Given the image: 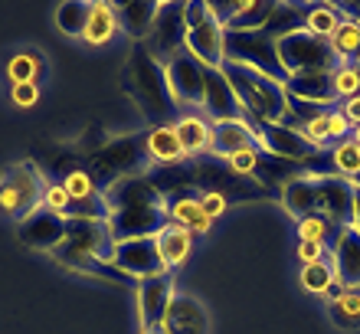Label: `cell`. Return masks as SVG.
<instances>
[{"instance_id": "14", "label": "cell", "mask_w": 360, "mask_h": 334, "mask_svg": "<svg viewBox=\"0 0 360 334\" xmlns=\"http://www.w3.org/2000/svg\"><path fill=\"white\" fill-rule=\"evenodd\" d=\"M259 151L298 167V164L308 161L318 148L304 138L302 128H292V124L275 122V124H259Z\"/></svg>"}, {"instance_id": "8", "label": "cell", "mask_w": 360, "mask_h": 334, "mask_svg": "<svg viewBox=\"0 0 360 334\" xmlns=\"http://www.w3.org/2000/svg\"><path fill=\"white\" fill-rule=\"evenodd\" d=\"M223 63L249 66L256 72H262V76L275 79V82H282V86L288 82V72L282 69V59H278V46L266 33H226Z\"/></svg>"}, {"instance_id": "32", "label": "cell", "mask_w": 360, "mask_h": 334, "mask_svg": "<svg viewBox=\"0 0 360 334\" xmlns=\"http://www.w3.org/2000/svg\"><path fill=\"white\" fill-rule=\"evenodd\" d=\"M272 4L275 0H243V10L223 30L226 33H262L269 23V13H272Z\"/></svg>"}, {"instance_id": "16", "label": "cell", "mask_w": 360, "mask_h": 334, "mask_svg": "<svg viewBox=\"0 0 360 334\" xmlns=\"http://www.w3.org/2000/svg\"><path fill=\"white\" fill-rule=\"evenodd\" d=\"M318 184V217L334 229L354 226V184L344 177H321Z\"/></svg>"}, {"instance_id": "31", "label": "cell", "mask_w": 360, "mask_h": 334, "mask_svg": "<svg viewBox=\"0 0 360 334\" xmlns=\"http://www.w3.org/2000/svg\"><path fill=\"white\" fill-rule=\"evenodd\" d=\"M118 33V17H115V4H92V13H89L86 33H82V43L89 46H108Z\"/></svg>"}, {"instance_id": "5", "label": "cell", "mask_w": 360, "mask_h": 334, "mask_svg": "<svg viewBox=\"0 0 360 334\" xmlns=\"http://www.w3.org/2000/svg\"><path fill=\"white\" fill-rule=\"evenodd\" d=\"M108 249H112V236H108V226L105 223H79L69 220L66 236L49 256L56 259L59 266L72 269V272H86L92 262L98 259H108Z\"/></svg>"}, {"instance_id": "49", "label": "cell", "mask_w": 360, "mask_h": 334, "mask_svg": "<svg viewBox=\"0 0 360 334\" xmlns=\"http://www.w3.org/2000/svg\"><path fill=\"white\" fill-rule=\"evenodd\" d=\"M328 256V246H321V243H302L298 246V259H302V266H308V262H318V259Z\"/></svg>"}, {"instance_id": "26", "label": "cell", "mask_w": 360, "mask_h": 334, "mask_svg": "<svg viewBox=\"0 0 360 334\" xmlns=\"http://www.w3.org/2000/svg\"><path fill=\"white\" fill-rule=\"evenodd\" d=\"M278 200H282V207L292 213L295 220L302 223L318 213V184L308 181V177H292L278 191Z\"/></svg>"}, {"instance_id": "19", "label": "cell", "mask_w": 360, "mask_h": 334, "mask_svg": "<svg viewBox=\"0 0 360 334\" xmlns=\"http://www.w3.org/2000/svg\"><path fill=\"white\" fill-rule=\"evenodd\" d=\"M102 197L108 203V213L122 210V207H161L164 203L161 191L151 184L148 174H131V177L115 181L108 191H102Z\"/></svg>"}, {"instance_id": "35", "label": "cell", "mask_w": 360, "mask_h": 334, "mask_svg": "<svg viewBox=\"0 0 360 334\" xmlns=\"http://www.w3.org/2000/svg\"><path fill=\"white\" fill-rule=\"evenodd\" d=\"M46 69V59L37 49H23V53H13L7 63V76L13 86H23V82H37V76Z\"/></svg>"}, {"instance_id": "11", "label": "cell", "mask_w": 360, "mask_h": 334, "mask_svg": "<svg viewBox=\"0 0 360 334\" xmlns=\"http://www.w3.org/2000/svg\"><path fill=\"white\" fill-rule=\"evenodd\" d=\"M184 39H187V4L184 0H161L151 39L144 46L151 49V56L158 63H167L174 53L184 49Z\"/></svg>"}, {"instance_id": "54", "label": "cell", "mask_w": 360, "mask_h": 334, "mask_svg": "<svg viewBox=\"0 0 360 334\" xmlns=\"http://www.w3.org/2000/svg\"><path fill=\"white\" fill-rule=\"evenodd\" d=\"M351 141H357V144H360V124H357V128H354V131H351Z\"/></svg>"}, {"instance_id": "55", "label": "cell", "mask_w": 360, "mask_h": 334, "mask_svg": "<svg viewBox=\"0 0 360 334\" xmlns=\"http://www.w3.org/2000/svg\"><path fill=\"white\" fill-rule=\"evenodd\" d=\"M351 184H354V187H360V177H354V181H351Z\"/></svg>"}, {"instance_id": "50", "label": "cell", "mask_w": 360, "mask_h": 334, "mask_svg": "<svg viewBox=\"0 0 360 334\" xmlns=\"http://www.w3.org/2000/svg\"><path fill=\"white\" fill-rule=\"evenodd\" d=\"M341 115L347 118V122H351V128H357V124H360V96L347 98V102L341 105Z\"/></svg>"}, {"instance_id": "12", "label": "cell", "mask_w": 360, "mask_h": 334, "mask_svg": "<svg viewBox=\"0 0 360 334\" xmlns=\"http://www.w3.org/2000/svg\"><path fill=\"white\" fill-rule=\"evenodd\" d=\"M115 269H122L124 276L131 278H148V276H164L167 266L161 259V249H158V239H124V243H112L108 249V259Z\"/></svg>"}, {"instance_id": "10", "label": "cell", "mask_w": 360, "mask_h": 334, "mask_svg": "<svg viewBox=\"0 0 360 334\" xmlns=\"http://www.w3.org/2000/svg\"><path fill=\"white\" fill-rule=\"evenodd\" d=\"M203 72L207 66L193 59L187 49L174 53L167 63H164V79H167V92H171L174 105L180 108H200L203 102Z\"/></svg>"}, {"instance_id": "28", "label": "cell", "mask_w": 360, "mask_h": 334, "mask_svg": "<svg viewBox=\"0 0 360 334\" xmlns=\"http://www.w3.org/2000/svg\"><path fill=\"white\" fill-rule=\"evenodd\" d=\"M154 239H158V249H161V259H164V266H167V272L187 266L190 252H193V233L190 229L177 226V223H167Z\"/></svg>"}, {"instance_id": "17", "label": "cell", "mask_w": 360, "mask_h": 334, "mask_svg": "<svg viewBox=\"0 0 360 334\" xmlns=\"http://www.w3.org/2000/svg\"><path fill=\"white\" fill-rule=\"evenodd\" d=\"M200 112L210 124L219 122H239L243 118V108H239L233 89H229L223 69H207L203 72V102H200Z\"/></svg>"}, {"instance_id": "33", "label": "cell", "mask_w": 360, "mask_h": 334, "mask_svg": "<svg viewBox=\"0 0 360 334\" xmlns=\"http://www.w3.org/2000/svg\"><path fill=\"white\" fill-rule=\"evenodd\" d=\"M89 13H92V4H86V0H66V4H59L56 7L53 23H56V30L63 33V37L82 39L86 23H89Z\"/></svg>"}, {"instance_id": "34", "label": "cell", "mask_w": 360, "mask_h": 334, "mask_svg": "<svg viewBox=\"0 0 360 334\" xmlns=\"http://www.w3.org/2000/svg\"><path fill=\"white\" fill-rule=\"evenodd\" d=\"M341 23H344V13L338 4H308V23H304V30L311 37L331 39Z\"/></svg>"}, {"instance_id": "3", "label": "cell", "mask_w": 360, "mask_h": 334, "mask_svg": "<svg viewBox=\"0 0 360 334\" xmlns=\"http://www.w3.org/2000/svg\"><path fill=\"white\" fill-rule=\"evenodd\" d=\"M148 161V148H144V134H124V138H112V141L98 144L89 154V174L95 177L98 191H108L115 181L141 174Z\"/></svg>"}, {"instance_id": "9", "label": "cell", "mask_w": 360, "mask_h": 334, "mask_svg": "<svg viewBox=\"0 0 360 334\" xmlns=\"http://www.w3.org/2000/svg\"><path fill=\"white\" fill-rule=\"evenodd\" d=\"M278 46V59H282V69L288 76H304V72H334L341 66L334 49L328 39L311 37L308 30L302 33H292L275 43Z\"/></svg>"}, {"instance_id": "1", "label": "cell", "mask_w": 360, "mask_h": 334, "mask_svg": "<svg viewBox=\"0 0 360 334\" xmlns=\"http://www.w3.org/2000/svg\"><path fill=\"white\" fill-rule=\"evenodd\" d=\"M124 89L138 112L144 115V122L158 124H174L180 118L177 105H174L171 92H167V79H164V63L151 56V49L144 43H134L124 63Z\"/></svg>"}, {"instance_id": "47", "label": "cell", "mask_w": 360, "mask_h": 334, "mask_svg": "<svg viewBox=\"0 0 360 334\" xmlns=\"http://www.w3.org/2000/svg\"><path fill=\"white\" fill-rule=\"evenodd\" d=\"M10 98L17 108H33L39 102V86L37 82H23V86H13L10 89Z\"/></svg>"}, {"instance_id": "36", "label": "cell", "mask_w": 360, "mask_h": 334, "mask_svg": "<svg viewBox=\"0 0 360 334\" xmlns=\"http://www.w3.org/2000/svg\"><path fill=\"white\" fill-rule=\"evenodd\" d=\"M328 43H331L338 63H357L360 59V23L344 20L341 27H338V33H334Z\"/></svg>"}, {"instance_id": "41", "label": "cell", "mask_w": 360, "mask_h": 334, "mask_svg": "<svg viewBox=\"0 0 360 334\" xmlns=\"http://www.w3.org/2000/svg\"><path fill=\"white\" fill-rule=\"evenodd\" d=\"M59 184L66 187L69 200H86L92 193H98V184H95V177L89 174V167H72Z\"/></svg>"}, {"instance_id": "37", "label": "cell", "mask_w": 360, "mask_h": 334, "mask_svg": "<svg viewBox=\"0 0 360 334\" xmlns=\"http://www.w3.org/2000/svg\"><path fill=\"white\" fill-rule=\"evenodd\" d=\"M328 318L331 325L341 331H357L360 328V295L357 292H344L338 302H328Z\"/></svg>"}, {"instance_id": "38", "label": "cell", "mask_w": 360, "mask_h": 334, "mask_svg": "<svg viewBox=\"0 0 360 334\" xmlns=\"http://www.w3.org/2000/svg\"><path fill=\"white\" fill-rule=\"evenodd\" d=\"M334 278H338V276H334V262H331V256H324V259H318V262H308V266H302V276H298V282H302L304 292H311V295H324Z\"/></svg>"}, {"instance_id": "27", "label": "cell", "mask_w": 360, "mask_h": 334, "mask_svg": "<svg viewBox=\"0 0 360 334\" xmlns=\"http://www.w3.org/2000/svg\"><path fill=\"white\" fill-rule=\"evenodd\" d=\"M164 210H167V223H177V226L190 229L193 236H207L213 220L200 210V193H190V197H174V200H164Z\"/></svg>"}, {"instance_id": "15", "label": "cell", "mask_w": 360, "mask_h": 334, "mask_svg": "<svg viewBox=\"0 0 360 334\" xmlns=\"http://www.w3.org/2000/svg\"><path fill=\"white\" fill-rule=\"evenodd\" d=\"M171 298H174V276L171 272L138 278V285H134V302H138L141 328H161Z\"/></svg>"}, {"instance_id": "20", "label": "cell", "mask_w": 360, "mask_h": 334, "mask_svg": "<svg viewBox=\"0 0 360 334\" xmlns=\"http://www.w3.org/2000/svg\"><path fill=\"white\" fill-rule=\"evenodd\" d=\"M161 328L164 334H210V311L193 295L174 292Z\"/></svg>"}, {"instance_id": "52", "label": "cell", "mask_w": 360, "mask_h": 334, "mask_svg": "<svg viewBox=\"0 0 360 334\" xmlns=\"http://www.w3.org/2000/svg\"><path fill=\"white\" fill-rule=\"evenodd\" d=\"M354 229L360 233V187H354Z\"/></svg>"}, {"instance_id": "43", "label": "cell", "mask_w": 360, "mask_h": 334, "mask_svg": "<svg viewBox=\"0 0 360 334\" xmlns=\"http://www.w3.org/2000/svg\"><path fill=\"white\" fill-rule=\"evenodd\" d=\"M334 96L344 98V102L360 96V76L351 63H341V66L334 69Z\"/></svg>"}, {"instance_id": "22", "label": "cell", "mask_w": 360, "mask_h": 334, "mask_svg": "<svg viewBox=\"0 0 360 334\" xmlns=\"http://www.w3.org/2000/svg\"><path fill=\"white\" fill-rule=\"evenodd\" d=\"M246 148H259V128H252L249 122H219L213 124V138H210V158L226 161L236 151Z\"/></svg>"}, {"instance_id": "6", "label": "cell", "mask_w": 360, "mask_h": 334, "mask_svg": "<svg viewBox=\"0 0 360 334\" xmlns=\"http://www.w3.org/2000/svg\"><path fill=\"white\" fill-rule=\"evenodd\" d=\"M190 164V177H193V187L197 193H219L226 203H252L259 197H266V191L259 187L256 181H246V177H236V174L226 167V161L219 158H197Z\"/></svg>"}, {"instance_id": "24", "label": "cell", "mask_w": 360, "mask_h": 334, "mask_svg": "<svg viewBox=\"0 0 360 334\" xmlns=\"http://www.w3.org/2000/svg\"><path fill=\"white\" fill-rule=\"evenodd\" d=\"M288 96L295 98H304L318 108H331L338 102L334 96V72H304V76H288L285 82Z\"/></svg>"}, {"instance_id": "13", "label": "cell", "mask_w": 360, "mask_h": 334, "mask_svg": "<svg viewBox=\"0 0 360 334\" xmlns=\"http://www.w3.org/2000/svg\"><path fill=\"white\" fill-rule=\"evenodd\" d=\"M108 236L112 243H124V239H151L167 226V210L161 207H122V210L108 213Z\"/></svg>"}, {"instance_id": "25", "label": "cell", "mask_w": 360, "mask_h": 334, "mask_svg": "<svg viewBox=\"0 0 360 334\" xmlns=\"http://www.w3.org/2000/svg\"><path fill=\"white\" fill-rule=\"evenodd\" d=\"M144 148H148V161L154 167H167V164H184L190 161L184 148H180V138L174 131V124H158L144 134Z\"/></svg>"}, {"instance_id": "4", "label": "cell", "mask_w": 360, "mask_h": 334, "mask_svg": "<svg viewBox=\"0 0 360 334\" xmlns=\"http://www.w3.org/2000/svg\"><path fill=\"white\" fill-rule=\"evenodd\" d=\"M43 193H46V181L33 164H10L0 174V217L23 223L30 213L43 207Z\"/></svg>"}, {"instance_id": "23", "label": "cell", "mask_w": 360, "mask_h": 334, "mask_svg": "<svg viewBox=\"0 0 360 334\" xmlns=\"http://www.w3.org/2000/svg\"><path fill=\"white\" fill-rule=\"evenodd\" d=\"M158 0H128V4H115V17H118V30L131 43H148L158 20Z\"/></svg>"}, {"instance_id": "48", "label": "cell", "mask_w": 360, "mask_h": 334, "mask_svg": "<svg viewBox=\"0 0 360 334\" xmlns=\"http://www.w3.org/2000/svg\"><path fill=\"white\" fill-rule=\"evenodd\" d=\"M200 210L207 213L210 220H217V217H223V213L229 210V203L219 197V193H200Z\"/></svg>"}, {"instance_id": "44", "label": "cell", "mask_w": 360, "mask_h": 334, "mask_svg": "<svg viewBox=\"0 0 360 334\" xmlns=\"http://www.w3.org/2000/svg\"><path fill=\"white\" fill-rule=\"evenodd\" d=\"M259 158H262L259 148H246V151H236L233 158H226V167L236 174V177L252 181V174H256V167H259Z\"/></svg>"}, {"instance_id": "7", "label": "cell", "mask_w": 360, "mask_h": 334, "mask_svg": "<svg viewBox=\"0 0 360 334\" xmlns=\"http://www.w3.org/2000/svg\"><path fill=\"white\" fill-rule=\"evenodd\" d=\"M223 43H226V30L213 13H210L207 0H187V49L193 59H200L207 69L223 66Z\"/></svg>"}, {"instance_id": "21", "label": "cell", "mask_w": 360, "mask_h": 334, "mask_svg": "<svg viewBox=\"0 0 360 334\" xmlns=\"http://www.w3.org/2000/svg\"><path fill=\"white\" fill-rule=\"evenodd\" d=\"M328 256L334 262V276L338 282L344 285L357 288L360 285V233L354 226H344L338 229V236L331 239V246H328Z\"/></svg>"}, {"instance_id": "18", "label": "cell", "mask_w": 360, "mask_h": 334, "mask_svg": "<svg viewBox=\"0 0 360 334\" xmlns=\"http://www.w3.org/2000/svg\"><path fill=\"white\" fill-rule=\"evenodd\" d=\"M66 226H69L66 217L39 207L37 213H30L27 220L20 223V239H23V246H30V249L53 252V249L63 243V236H66Z\"/></svg>"}, {"instance_id": "45", "label": "cell", "mask_w": 360, "mask_h": 334, "mask_svg": "<svg viewBox=\"0 0 360 334\" xmlns=\"http://www.w3.org/2000/svg\"><path fill=\"white\" fill-rule=\"evenodd\" d=\"M351 122L341 115V108H328V138H331V144L344 141V138H351Z\"/></svg>"}, {"instance_id": "53", "label": "cell", "mask_w": 360, "mask_h": 334, "mask_svg": "<svg viewBox=\"0 0 360 334\" xmlns=\"http://www.w3.org/2000/svg\"><path fill=\"white\" fill-rule=\"evenodd\" d=\"M141 334H164V328H141Z\"/></svg>"}, {"instance_id": "29", "label": "cell", "mask_w": 360, "mask_h": 334, "mask_svg": "<svg viewBox=\"0 0 360 334\" xmlns=\"http://www.w3.org/2000/svg\"><path fill=\"white\" fill-rule=\"evenodd\" d=\"M174 131L180 138V148L187 158H200V154H210V138H213V124L203 118V115H180L174 122Z\"/></svg>"}, {"instance_id": "2", "label": "cell", "mask_w": 360, "mask_h": 334, "mask_svg": "<svg viewBox=\"0 0 360 334\" xmlns=\"http://www.w3.org/2000/svg\"><path fill=\"white\" fill-rule=\"evenodd\" d=\"M223 76H226L239 108H243V122L252 128L259 124H275L288 115V89L275 79L262 76L256 69L239 66V63H223Z\"/></svg>"}, {"instance_id": "39", "label": "cell", "mask_w": 360, "mask_h": 334, "mask_svg": "<svg viewBox=\"0 0 360 334\" xmlns=\"http://www.w3.org/2000/svg\"><path fill=\"white\" fill-rule=\"evenodd\" d=\"M66 220H79V223H108V203H105L102 191L86 197V200H69Z\"/></svg>"}, {"instance_id": "30", "label": "cell", "mask_w": 360, "mask_h": 334, "mask_svg": "<svg viewBox=\"0 0 360 334\" xmlns=\"http://www.w3.org/2000/svg\"><path fill=\"white\" fill-rule=\"evenodd\" d=\"M304 23H308V4H272V13H269V23H266V33L269 39H285L292 33H302Z\"/></svg>"}, {"instance_id": "51", "label": "cell", "mask_w": 360, "mask_h": 334, "mask_svg": "<svg viewBox=\"0 0 360 334\" xmlns=\"http://www.w3.org/2000/svg\"><path fill=\"white\" fill-rule=\"evenodd\" d=\"M344 292H351V288L344 285V282H338V278H334L331 285H328V292H324V298H328V302H338V298H341Z\"/></svg>"}, {"instance_id": "46", "label": "cell", "mask_w": 360, "mask_h": 334, "mask_svg": "<svg viewBox=\"0 0 360 334\" xmlns=\"http://www.w3.org/2000/svg\"><path fill=\"white\" fill-rule=\"evenodd\" d=\"M43 207L63 217V213H66V207H69L66 187H63V184H46V193H43Z\"/></svg>"}, {"instance_id": "42", "label": "cell", "mask_w": 360, "mask_h": 334, "mask_svg": "<svg viewBox=\"0 0 360 334\" xmlns=\"http://www.w3.org/2000/svg\"><path fill=\"white\" fill-rule=\"evenodd\" d=\"M298 236H302V243H321V246H331V239L338 236V229L324 220V217L314 213V217H308V220L298 223Z\"/></svg>"}, {"instance_id": "40", "label": "cell", "mask_w": 360, "mask_h": 334, "mask_svg": "<svg viewBox=\"0 0 360 334\" xmlns=\"http://www.w3.org/2000/svg\"><path fill=\"white\" fill-rule=\"evenodd\" d=\"M331 158H334V171H338V177H344V181L360 177V144L357 141H351V138L338 141L331 148Z\"/></svg>"}]
</instances>
